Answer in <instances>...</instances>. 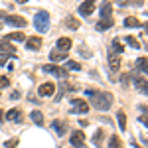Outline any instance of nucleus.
I'll use <instances>...</instances> for the list:
<instances>
[{"label": "nucleus", "mask_w": 148, "mask_h": 148, "mask_svg": "<svg viewBox=\"0 0 148 148\" xmlns=\"http://www.w3.org/2000/svg\"><path fill=\"white\" fill-rule=\"evenodd\" d=\"M91 103L95 109H99V111H107L109 107H111V103H113V95L107 91H93L91 93Z\"/></svg>", "instance_id": "1"}, {"label": "nucleus", "mask_w": 148, "mask_h": 148, "mask_svg": "<svg viewBox=\"0 0 148 148\" xmlns=\"http://www.w3.org/2000/svg\"><path fill=\"white\" fill-rule=\"evenodd\" d=\"M34 26L40 34H46L49 30V14L47 12H38L34 16Z\"/></svg>", "instance_id": "2"}, {"label": "nucleus", "mask_w": 148, "mask_h": 148, "mask_svg": "<svg viewBox=\"0 0 148 148\" xmlns=\"http://www.w3.org/2000/svg\"><path fill=\"white\" fill-rule=\"evenodd\" d=\"M0 20H4L10 26H16V28H24L26 26V20H24L22 16H12V14H6V12H2V10H0Z\"/></svg>", "instance_id": "3"}, {"label": "nucleus", "mask_w": 148, "mask_h": 148, "mask_svg": "<svg viewBox=\"0 0 148 148\" xmlns=\"http://www.w3.org/2000/svg\"><path fill=\"white\" fill-rule=\"evenodd\" d=\"M95 4H97V0H85V2H81L77 12H79L83 18H87V16H91L93 10H95Z\"/></svg>", "instance_id": "4"}, {"label": "nucleus", "mask_w": 148, "mask_h": 148, "mask_svg": "<svg viewBox=\"0 0 148 148\" xmlns=\"http://www.w3.org/2000/svg\"><path fill=\"white\" fill-rule=\"evenodd\" d=\"M71 113H79V114H85V113H89V105L83 101V99H73L71 101Z\"/></svg>", "instance_id": "5"}, {"label": "nucleus", "mask_w": 148, "mask_h": 148, "mask_svg": "<svg viewBox=\"0 0 148 148\" xmlns=\"http://www.w3.org/2000/svg\"><path fill=\"white\" fill-rule=\"evenodd\" d=\"M44 71L49 73V75H56V77H67V71H65L63 67H59V65H53V63L44 65Z\"/></svg>", "instance_id": "6"}, {"label": "nucleus", "mask_w": 148, "mask_h": 148, "mask_svg": "<svg viewBox=\"0 0 148 148\" xmlns=\"http://www.w3.org/2000/svg\"><path fill=\"white\" fill-rule=\"evenodd\" d=\"M125 51V44H121V40L119 38H114L113 42H111V49H109V57H116L119 53H123Z\"/></svg>", "instance_id": "7"}, {"label": "nucleus", "mask_w": 148, "mask_h": 148, "mask_svg": "<svg viewBox=\"0 0 148 148\" xmlns=\"http://www.w3.org/2000/svg\"><path fill=\"white\" fill-rule=\"evenodd\" d=\"M53 91H56V85L47 81V83H42V85H40L38 95H40V97H51V95H53Z\"/></svg>", "instance_id": "8"}, {"label": "nucleus", "mask_w": 148, "mask_h": 148, "mask_svg": "<svg viewBox=\"0 0 148 148\" xmlns=\"http://www.w3.org/2000/svg\"><path fill=\"white\" fill-rule=\"evenodd\" d=\"M83 132L81 130H75V132H71V138H69V142H71V146H75V148H85L83 146Z\"/></svg>", "instance_id": "9"}, {"label": "nucleus", "mask_w": 148, "mask_h": 148, "mask_svg": "<svg viewBox=\"0 0 148 148\" xmlns=\"http://www.w3.org/2000/svg\"><path fill=\"white\" fill-rule=\"evenodd\" d=\"M0 53H4V56H16V47L4 40V42H0Z\"/></svg>", "instance_id": "10"}, {"label": "nucleus", "mask_w": 148, "mask_h": 148, "mask_svg": "<svg viewBox=\"0 0 148 148\" xmlns=\"http://www.w3.org/2000/svg\"><path fill=\"white\" fill-rule=\"evenodd\" d=\"M71 44H73V42H71L69 38H59V40H57V51H65V53H67L69 49H71Z\"/></svg>", "instance_id": "11"}, {"label": "nucleus", "mask_w": 148, "mask_h": 148, "mask_svg": "<svg viewBox=\"0 0 148 148\" xmlns=\"http://www.w3.org/2000/svg\"><path fill=\"white\" fill-rule=\"evenodd\" d=\"M22 113L18 111V109H12V111H8L6 113V121H10V123H22Z\"/></svg>", "instance_id": "12"}, {"label": "nucleus", "mask_w": 148, "mask_h": 148, "mask_svg": "<svg viewBox=\"0 0 148 148\" xmlns=\"http://www.w3.org/2000/svg\"><path fill=\"white\" fill-rule=\"evenodd\" d=\"M109 28H113V18H101V20L97 22V30H99V32H105V30H109Z\"/></svg>", "instance_id": "13"}, {"label": "nucleus", "mask_w": 148, "mask_h": 148, "mask_svg": "<svg viewBox=\"0 0 148 148\" xmlns=\"http://www.w3.org/2000/svg\"><path fill=\"white\" fill-rule=\"evenodd\" d=\"M26 42H28L26 47L32 49V51H38V49L42 47V40H40V38H30V40H26Z\"/></svg>", "instance_id": "14"}, {"label": "nucleus", "mask_w": 148, "mask_h": 148, "mask_svg": "<svg viewBox=\"0 0 148 148\" xmlns=\"http://www.w3.org/2000/svg\"><path fill=\"white\" fill-rule=\"evenodd\" d=\"M6 42H26V36L24 32H12L6 36Z\"/></svg>", "instance_id": "15"}, {"label": "nucleus", "mask_w": 148, "mask_h": 148, "mask_svg": "<svg viewBox=\"0 0 148 148\" xmlns=\"http://www.w3.org/2000/svg\"><path fill=\"white\" fill-rule=\"evenodd\" d=\"M51 126H53V130H56L57 134H65V132H67V125H65V123H61V121H53Z\"/></svg>", "instance_id": "16"}, {"label": "nucleus", "mask_w": 148, "mask_h": 148, "mask_svg": "<svg viewBox=\"0 0 148 148\" xmlns=\"http://www.w3.org/2000/svg\"><path fill=\"white\" fill-rule=\"evenodd\" d=\"M65 26H67L69 30H77V28H81L79 20H77L75 16H67V18H65Z\"/></svg>", "instance_id": "17"}, {"label": "nucleus", "mask_w": 148, "mask_h": 148, "mask_svg": "<svg viewBox=\"0 0 148 148\" xmlns=\"http://www.w3.org/2000/svg\"><path fill=\"white\" fill-rule=\"evenodd\" d=\"M49 59H51V61H65V59H67V53H65V51L53 49V51L49 53Z\"/></svg>", "instance_id": "18"}, {"label": "nucleus", "mask_w": 148, "mask_h": 148, "mask_svg": "<svg viewBox=\"0 0 148 148\" xmlns=\"http://www.w3.org/2000/svg\"><path fill=\"white\" fill-rule=\"evenodd\" d=\"M30 119H32L38 126H44V114L40 113V111H32V113H30Z\"/></svg>", "instance_id": "19"}, {"label": "nucleus", "mask_w": 148, "mask_h": 148, "mask_svg": "<svg viewBox=\"0 0 148 148\" xmlns=\"http://www.w3.org/2000/svg\"><path fill=\"white\" fill-rule=\"evenodd\" d=\"M123 24H125V28H140V22H138L134 16H126Z\"/></svg>", "instance_id": "20"}, {"label": "nucleus", "mask_w": 148, "mask_h": 148, "mask_svg": "<svg viewBox=\"0 0 148 148\" xmlns=\"http://www.w3.org/2000/svg\"><path fill=\"white\" fill-rule=\"evenodd\" d=\"M101 18H111V2L105 0L101 4Z\"/></svg>", "instance_id": "21"}, {"label": "nucleus", "mask_w": 148, "mask_h": 148, "mask_svg": "<svg viewBox=\"0 0 148 148\" xmlns=\"http://www.w3.org/2000/svg\"><path fill=\"white\" fill-rule=\"evenodd\" d=\"M119 67H121V59L119 57H109V69L111 71H119Z\"/></svg>", "instance_id": "22"}, {"label": "nucleus", "mask_w": 148, "mask_h": 148, "mask_svg": "<svg viewBox=\"0 0 148 148\" xmlns=\"http://www.w3.org/2000/svg\"><path fill=\"white\" fill-rule=\"evenodd\" d=\"M116 119H119V126H121V130H125V128H126V114H125V111H119V113H116Z\"/></svg>", "instance_id": "23"}, {"label": "nucleus", "mask_w": 148, "mask_h": 148, "mask_svg": "<svg viewBox=\"0 0 148 148\" xmlns=\"http://www.w3.org/2000/svg\"><path fill=\"white\" fill-rule=\"evenodd\" d=\"M109 148H123L121 138H119V136H111V138H109Z\"/></svg>", "instance_id": "24"}, {"label": "nucleus", "mask_w": 148, "mask_h": 148, "mask_svg": "<svg viewBox=\"0 0 148 148\" xmlns=\"http://www.w3.org/2000/svg\"><path fill=\"white\" fill-rule=\"evenodd\" d=\"M93 144H95L97 148H99V146L103 144V130H101V128H99V130L95 132V138H93Z\"/></svg>", "instance_id": "25"}, {"label": "nucleus", "mask_w": 148, "mask_h": 148, "mask_svg": "<svg viewBox=\"0 0 148 148\" xmlns=\"http://www.w3.org/2000/svg\"><path fill=\"white\" fill-rule=\"evenodd\" d=\"M67 69H73V71H79V69H81V65L77 63V61H71V59H67V61H65V71H67Z\"/></svg>", "instance_id": "26"}, {"label": "nucleus", "mask_w": 148, "mask_h": 148, "mask_svg": "<svg viewBox=\"0 0 148 148\" xmlns=\"http://www.w3.org/2000/svg\"><path fill=\"white\" fill-rule=\"evenodd\" d=\"M126 44H128L130 47H136V49L140 47V42H138L136 38H132V36H126Z\"/></svg>", "instance_id": "27"}, {"label": "nucleus", "mask_w": 148, "mask_h": 148, "mask_svg": "<svg viewBox=\"0 0 148 148\" xmlns=\"http://www.w3.org/2000/svg\"><path fill=\"white\" fill-rule=\"evenodd\" d=\"M136 67L138 69H142V73H146V57H140L136 61Z\"/></svg>", "instance_id": "28"}, {"label": "nucleus", "mask_w": 148, "mask_h": 148, "mask_svg": "<svg viewBox=\"0 0 148 148\" xmlns=\"http://www.w3.org/2000/svg\"><path fill=\"white\" fill-rule=\"evenodd\" d=\"M8 85H10V79L4 77V75H0V89H4V87H8Z\"/></svg>", "instance_id": "29"}, {"label": "nucleus", "mask_w": 148, "mask_h": 148, "mask_svg": "<svg viewBox=\"0 0 148 148\" xmlns=\"http://www.w3.org/2000/svg\"><path fill=\"white\" fill-rule=\"evenodd\" d=\"M8 59H10V56H4V53H0V67H2V65H6V63H8Z\"/></svg>", "instance_id": "30"}, {"label": "nucleus", "mask_w": 148, "mask_h": 148, "mask_svg": "<svg viewBox=\"0 0 148 148\" xmlns=\"http://www.w3.org/2000/svg\"><path fill=\"white\" fill-rule=\"evenodd\" d=\"M18 146V140H16V138H14V140H8V142H6V148H16Z\"/></svg>", "instance_id": "31"}, {"label": "nucleus", "mask_w": 148, "mask_h": 148, "mask_svg": "<svg viewBox=\"0 0 148 148\" xmlns=\"http://www.w3.org/2000/svg\"><path fill=\"white\" fill-rule=\"evenodd\" d=\"M10 99H12V101H16V99H20V93H18V91H14V93L10 95Z\"/></svg>", "instance_id": "32"}, {"label": "nucleus", "mask_w": 148, "mask_h": 148, "mask_svg": "<svg viewBox=\"0 0 148 148\" xmlns=\"http://www.w3.org/2000/svg\"><path fill=\"white\" fill-rule=\"evenodd\" d=\"M16 2H20V4H26V2H28V0H16Z\"/></svg>", "instance_id": "33"}, {"label": "nucleus", "mask_w": 148, "mask_h": 148, "mask_svg": "<svg viewBox=\"0 0 148 148\" xmlns=\"http://www.w3.org/2000/svg\"><path fill=\"white\" fill-rule=\"evenodd\" d=\"M2 116H4V114H2V111H0V121H2Z\"/></svg>", "instance_id": "34"}, {"label": "nucleus", "mask_w": 148, "mask_h": 148, "mask_svg": "<svg viewBox=\"0 0 148 148\" xmlns=\"http://www.w3.org/2000/svg\"><path fill=\"white\" fill-rule=\"evenodd\" d=\"M0 30H2V26H0Z\"/></svg>", "instance_id": "35"}]
</instances>
